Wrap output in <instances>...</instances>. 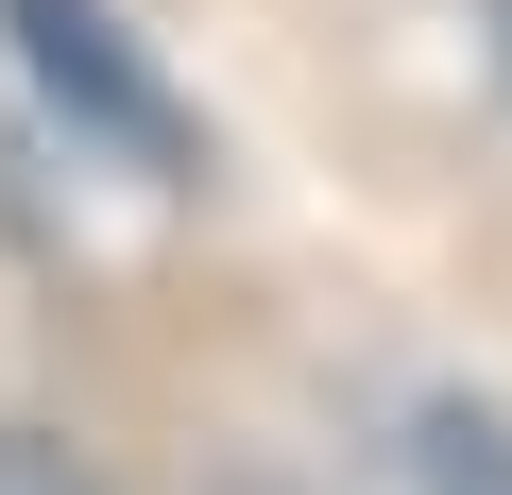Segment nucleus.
<instances>
[{
    "label": "nucleus",
    "instance_id": "1",
    "mask_svg": "<svg viewBox=\"0 0 512 495\" xmlns=\"http://www.w3.org/2000/svg\"><path fill=\"white\" fill-rule=\"evenodd\" d=\"M0 35H18V69H35V103L69 120V154H120L137 188H205V120H188V86L120 35V0H0Z\"/></svg>",
    "mask_w": 512,
    "mask_h": 495
},
{
    "label": "nucleus",
    "instance_id": "4",
    "mask_svg": "<svg viewBox=\"0 0 512 495\" xmlns=\"http://www.w3.org/2000/svg\"><path fill=\"white\" fill-rule=\"evenodd\" d=\"M205 495H291V478H205Z\"/></svg>",
    "mask_w": 512,
    "mask_h": 495
},
{
    "label": "nucleus",
    "instance_id": "3",
    "mask_svg": "<svg viewBox=\"0 0 512 495\" xmlns=\"http://www.w3.org/2000/svg\"><path fill=\"white\" fill-rule=\"evenodd\" d=\"M0 495H103V478H86L52 427H0Z\"/></svg>",
    "mask_w": 512,
    "mask_h": 495
},
{
    "label": "nucleus",
    "instance_id": "2",
    "mask_svg": "<svg viewBox=\"0 0 512 495\" xmlns=\"http://www.w3.org/2000/svg\"><path fill=\"white\" fill-rule=\"evenodd\" d=\"M393 461H410V495H512V410H478V393H427Z\"/></svg>",
    "mask_w": 512,
    "mask_h": 495
},
{
    "label": "nucleus",
    "instance_id": "5",
    "mask_svg": "<svg viewBox=\"0 0 512 495\" xmlns=\"http://www.w3.org/2000/svg\"><path fill=\"white\" fill-rule=\"evenodd\" d=\"M495 69H512V0H495Z\"/></svg>",
    "mask_w": 512,
    "mask_h": 495
}]
</instances>
